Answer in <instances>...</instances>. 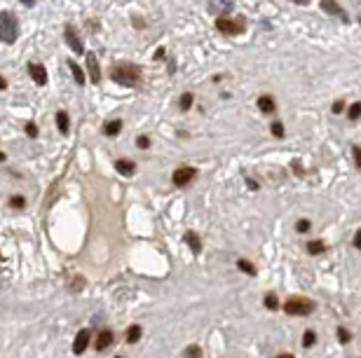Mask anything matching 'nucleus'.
Wrapping results in <instances>:
<instances>
[{
  "label": "nucleus",
  "mask_w": 361,
  "mask_h": 358,
  "mask_svg": "<svg viewBox=\"0 0 361 358\" xmlns=\"http://www.w3.org/2000/svg\"><path fill=\"white\" fill-rule=\"evenodd\" d=\"M111 77H113V82L122 84V87H136L141 80V71L134 63H120V66H115L111 71Z\"/></svg>",
  "instance_id": "1"
},
{
  "label": "nucleus",
  "mask_w": 361,
  "mask_h": 358,
  "mask_svg": "<svg viewBox=\"0 0 361 358\" xmlns=\"http://www.w3.org/2000/svg\"><path fill=\"white\" fill-rule=\"evenodd\" d=\"M19 35V28H17V19L12 17L10 12H0V40L7 44H12L17 40Z\"/></svg>",
  "instance_id": "2"
},
{
  "label": "nucleus",
  "mask_w": 361,
  "mask_h": 358,
  "mask_svg": "<svg viewBox=\"0 0 361 358\" xmlns=\"http://www.w3.org/2000/svg\"><path fill=\"white\" fill-rule=\"evenodd\" d=\"M312 309H314V302L307 298H291L289 302L284 304V311L291 316H307L312 314Z\"/></svg>",
  "instance_id": "3"
},
{
  "label": "nucleus",
  "mask_w": 361,
  "mask_h": 358,
  "mask_svg": "<svg viewBox=\"0 0 361 358\" xmlns=\"http://www.w3.org/2000/svg\"><path fill=\"white\" fill-rule=\"evenodd\" d=\"M195 176H197V169H195V166H181V169L174 171V185L183 188V185H188Z\"/></svg>",
  "instance_id": "4"
},
{
  "label": "nucleus",
  "mask_w": 361,
  "mask_h": 358,
  "mask_svg": "<svg viewBox=\"0 0 361 358\" xmlns=\"http://www.w3.org/2000/svg\"><path fill=\"white\" fill-rule=\"evenodd\" d=\"M89 342H92V332H89L87 328H82V330L75 335V340H73V351L78 353V356L84 353V349L89 347Z\"/></svg>",
  "instance_id": "5"
},
{
  "label": "nucleus",
  "mask_w": 361,
  "mask_h": 358,
  "mask_svg": "<svg viewBox=\"0 0 361 358\" xmlns=\"http://www.w3.org/2000/svg\"><path fill=\"white\" fill-rule=\"evenodd\" d=\"M84 59H87V73H89V80L94 84L101 82V71H99V63H96V54L94 52H87L84 54Z\"/></svg>",
  "instance_id": "6"
},
{
  "label": "nucleus",
  "mask_w": 361,
  "mask_h": 358,
  "mask_svg": "<svg viewBox=\"0 0 361 358\" xmlns=\"http://www.w3.org/2000/svg\"><path fill=\"white\" fill-rule=\"evenodd\" d=\"M66 42L71 44V50L75 52V54H84V47H82V42H80V38L73 26H66Z\"/></svg>",
  "instance_id": "7"
},
{
  "label": "nucleus",
  "mask_w": 361,
  "mask_h": 358,
  "mask_svg": "<svg viewBox=\"0 0 361 358\" xmlns=\"http://www.w3.org/2000/svg\"><path fill=\"white\" fill-rule=\"evenodd\" d=\"M113 340H115V335H113L111 330H101L99 335H96V344H94V349L96 351H103V349H108L113 344Z\"/></svg>",
  "instance_id": "8"
},
{
  "label": "nucleus",
  "mask_w": 361,
  "mask_h": 358,
  "mask_svg": "<svg viewBox=\"0 0 361 358\" xmlns=\"http://www.w3.org/2000/svg\"><path fill=\"white\" fill-rule=\"evenodd\" d=\"M28 73H31V77H33L38 84L47 82V71H45V66H40V63H28Z\"/></svg>",
  "instance_id": "9"
},
{
  "label": "nucleus",
  "mask_w": 361,
  "mask_h": 358,
  "mask_svg": "<svg viewBox=\"0 0 361 358\" xmlns=\"http://www.w3.org/2000/svg\"><path fill=\"white\" fill-rule=\"evenodd\" d=\"M322 7H324V12H328V14H335L338 19L347 21V14H345V12L340 10V5L335 3V0H322Z\"/></svg>",
  "instance_id": "10"
},
{
  "label": "nucleus",
  "mask_w": 361,
  "mask_h": 358,
  "mask_svg": "<svg viewBox=\"0 0 361 358\" xmlns=\"http://www.w3.org/2000/svg\"><path fill=\"white\" fill-rule=\"evenodd\" d=\"M216 26H218V31H221V33H228V35H235V33H239V31H242V26H237V24L230 21V19H218Z\"/></svg>",
  "instance_id": "11"
},
{
  "label": "nucleus",
  "mask_w": 361,
  "mask_h": 358,
  "mask_svg": "<svg viewBox=\"0 0 361 358\" xmlns=\"http://www.w3.org/2000/svg\"><path fill=\"white\" fill-rule=\"evenodd\" d=\"M115 171H117V173H122V176H134V171H136V166H134L132 162L117 160V162H115Z\"/></svg>",
  "instance_id": "12"
},
{
  "label": "nucleus",
  "mask_w": 361,
  "mask_h": 358,
  "mask_svg": "<svg viewBox=\"0 0 361 358\" xmlns=\"http://www.w3.org/2000/svg\"><path fill=\"white\" fill-rule=\"evenodd\" d=\"M185 243L190 246L193 253H200V251H202V241H200V237H197L195 232H188V234H185Z\"/></svg>",
  "instance_id": "13"
},
{
  "label": "nucleus",
  "mask_w": 361,
  "mask_h": 358,
  "mask_svg": "<svg viewBox=\"0 0 361 358\" xmlns=\"http://www.w3.org/2000/svg\"><path fill=\"white\" fill-rule=\"evenodd\" d=\"M68 68H71V73H73V77H75V82H78V84H84V82H87V77H84L82 68H80L78 63H73V61H68Z\"/></svg>",
  "instance_id": "14"
},
{
  "label": "nucleus",
  "mask_w": 361,
  "mask_h": 358,
  "mask_svg": "<svg viewBox=\"0 0 361 358\" xmlns=\"http://www.w3.org/2000/svg\"><path fill=\"white\" fill-rule=\"evenodd\" d=\"M56 127H59V131H61V133H68V129H71V122H68L66 113H56Z\"/></svg>",
  "instance_id": "15"
},
{
  "label": "nucleus",
  "mask_w": 361,
  "mask_h": 358,
  "mask_svg": "<svg viewBox=\"0 0 361 358\" xmlns=\"http://www.w3.org/2000/svg\"><path fill=\"white\" fill-rule=\"evenodd\" d=\"M258 108H261L263 113H272L274 110V99L272 96H261V99H258Z\"/></svg>",
  "instance_id": "16"
},
{
  "label": "nucleus",
  "mask_w": 361,
  "mask_h": 358,
  "mask_svg": "<svg viewBox=\"0 0 361 358\" xmlns=\"http://www.w3.org/2000/svg\"><path fill=\"white\" fill-rule=\"evenodd\" d=\"M141 340V325H132L127 330V344H136Z\"/></svg>",
  "instance_id": "17"
},
{
  "label": "nucleus",
  "mask_w": 361,
  "mask_h": 358,
  "mask_svg": "<svg viewBox=\"0 0 361 358\" xmlns=\"http://www.w3.org/2000/svg\"><path fill=\"white\" fill-rule=\"evenodd\" d=\"M324 251H326V243L319 241V239L307 243V253H312V255H319V253H324Z\"/></svg>",
  "instance_id": "18"
},
{
  "label": "nucleus",
  "mask_w": 361,
  "mask_h": 358,
  "mask_svg": "<svg viewBox=\"0 0 361 358\" xmlns=\"http://www.w3.org/2000/svg\"><path fill=\"white\" fill-rule=\"evenodd\" d=\"M263 304H265V309H270V311H274V309H279V300L274 293H267L265 300H263Z\"/></svg>",
  "instance_id": "19"
},
{
  "label": "nucleus",
  "mask_w": 361,
  "mask_h": 358,
  "mask_svg": "<svg viewBox=\"0 0 361 358\" xmlns=\"http://www.w3.org/2000/svg\"><path fill=\"white\" fill-rule=\"evenodd\" d=\"M120 129H122V122H120V120L108 122V124H106V136H117Z\"/></svg>",
  "instance_id": "20"
},
{
  "label": "nucleus",
  "mask_w": 361,
  "mask_h": 358,
  "mask_svg": "<svg viewBox=\"0 0 361 358\" xmlns=\"http://www.w3.org/2000/svg\"><path fill=\"white\" fill-rule=\"evenodd\" d=\"M237 267H239L242 272H244V274H249V276H253V274H256V267L249 262V260H237Z\"/></svg>",
  "instance_id": "21"
},
{
  "label": "nucleus",
  "mask_w": 361,
  "mask_h": 358,
  "mask_svg": "<svg viewBox=\"0 0 361 358\" xmlns=\"http://www.w3.org/2000/svg\"><path fill=\"white\" fill-rule=\"evenodd\" d=\"M314 342H317V335H314L312 330H305V332H303V347H305V349L314 347Z\"/></svg>",
  "instance_id": "22"
},
{
  "label": "nucleus",
  "mask_w": 361,
  "mask_h": 358,
  "mask_svg": "<svg viewBox=\"0 0 361 358\" xmlns=\"http://www.w3.org/2000/svg\"><path fill=\"white\" fill-rule=\"evenodd\" d=\"M350 340H352L350 332L345 330V328H338V342L340 344H350Z\"/></svg>",
  "instance_id": "23"
},
{
  "label": "nucleus",
  "mask_w": 361,
  "mask_h": 358,
  "mask_svg": "<svg viewBox=\"0 0 361 358\" xmlns=\"http://www.w3.org/2000/svg\"><path fill=\"white\" fill-rule=\"evenodd\" d=\"M270 129H272V133L277 138H284V124H282V122H272V127H270Z\"/></svg>",
  "instance_id": "24"
},
{
  "label": "nucleus",
  "mask_w": 361,
  "mask_h": 358,
  "mask_svg": "<svg viewBox=\"0 0 361 358\" xmlns=\"http://www.w3.org/2000/svg\"><path fill=\"white\" fill-rule=\"evenodd\" d=\"M361 117V103L350 105V120H359Z\"/></svg>",
  "instance_id": "25"
},
{
  "label": "nucleus",
  "mask_w": 361,
  "mask_h": 358,
  "mask_svg": "<svg viewBox=\"0 0 361 358\" xmlns=\"http://www.w3.org/2000/svg\"><path fill=\"white\" fill-rule=\"evenodd\" d=\"M190 105H193V94H183L181 96V110H188Z\"/></svg>",
  "instance_id": "26"
},
{
  "label": "nucleus",
  "mask_w": 361,
  "mask_h": 358,
  "mask_svg": "<svg viewBox=\"0 0 361 358\" xmlns=\"http://www.w3.org/2000/svg\"><path fill=\"white\" fill-rule=\"evenodd\" d=\"M200 356H202L200 347H188V349H185V358H200Z\"/></svg>",
  "instance_id": "27"
},
{
  "label": "nucleus",
  "mask_w": 361,
  "mask_h": 358,
  "mask_svg": "<svg viewBox=\"0 0 361 358\" xmlns=\"http://www.w3.org/2000/svg\"><path fill=\"white\" fill-rule=\"evenodd\" d=\"M310 220H298V225H295V230L300 232V234H305V232H310Z\"/></svg>",
  "instance_id": "28"
},
{
  "label": "nucleus",
  "mask_w": 361,
  "mask_h": 358,
  "mask_svg": "<svg viewBox=\"0 0 361 358\" xmlns=\"http://www.w3.org/2000/svg\"><path fill=\"white\" fill-rule=\"evenodd\" d=\"M10 204L14 206V209H24V206H26V199H24V197H12Z\"/></svg>",
  "instance_id": "29"
},
{
  "label": "nucleus",
  "mask_w": 361,
  "mask_h": 358,
  "mask_svg": "<svg viewBox=\"0 0 361 358\" xmlns=\"http://www.w3.org/2000/svg\"><path fill=\"white\" fill-rule=\"evenodd\" d=\"M26 133H28V136H31V138H35V136H38V127H35L33 122H28V124H26Z\"/></svg>",
  "instance_id": "30"
},
{
  "label": "nucleus",
  "mask_w": 361,
  "mask_h": 358,
  "mask_svg": "<svg viewBox=\"0 0 361 358\" xmlns=\"http://www.w3.org/2000/svg\"><path fill=\"white\" fill-rule=\"evenodd\" d=\"M352 152H354V162H356V166L361 169V148H359V145H354V148H352Z\"/></svg>",
  "instance_id": "31"
},
{
  "label": "nucleus",
  "mask_w": 361,
  "mask_h": 358,
  "mask_svg": "<svg viewBox=\"0 0 361 358\" xmlns=\"http://www.w3.org/2000/svg\"><path fill=\"white\" fill-rule=\"evenodd\" d=\"M136 145H139V148H148L150 145V141H148V136H141L139 141H136Z\"/></svg>",
  "instance_id": "32"
},
{
  "label": "nucleus",
  "mask_w": 361,
  "mask_h": 358,
  "mask_svg": "<svg viewBox=\"0 0 361 358\" xmlns=\"http://www.w3.org/2000/svg\"><path fill=\"white\" fill-rule=\"evenodd\" d=\"M352 243H354V248H359V251H361V230L354 234V241H352Z\"/></svg>",
  "instance_id": "33"
},
{
  "label": "nucleus",
  "mask_w": 361,
  "mask_h": 358,
  "mask_svg": "<svg viewBox=\"0 0 361 358\" xmlns=\"http://www.w3.org/2000/svg\"><path fill=\"white\" fill-rule=\"evenodd\" d=\"M340 110H343V101H338V103L333 105V113H340Z\"/></svg>",
  "instance_id": "34"
},
{
  "label": "nucleus",
  "mask_w": 361,
  "mask_h": 358,
  "mask_svg": "<svg viewBox=\"0 0 361 358\" xmlns=\"http://www.w3.org/2000/svg\"><path fill=\"white\" fill-rule=\"evenodd\" d=\"M246 185H249L251 190H258V183H253V181H246Z\"/></svg>",
  "instance_id": "35"
},
{
  "label": "nucleus",
  "mask_w": 361,
  "mask_h": 358,
  "mask_svg": "<svg viewBox=\"0 0 361 358\" xmlns=\"http://www.w3.org/2000/svg\"><path fill=\"white\" fill-rule=\"evenodd\" d=\"M277 358H295V356H293V353H279Z\"/></svg>",
  "instance_id": "36"
},
{
  "label": "nucleus",
  "mask_w": 361,
  "mask_h": 358,
  "mask_svg": "<svg viewBox=\"0 0 361 358\" xmlns=\"http://www.w3.org/2000/svg\"><path fill=\"white\" fill-rule=\"evenodd\" d=\"M22 3H24V5H28V7H31V5H33V3H35V0H22Z\"/></svg>",
  "instance_id": "37"
},
{
  "label": "nucleus",
  "mask_w": 361,
  "mask_h": 358,
  "mask_svg": "<svg viewBox=\"0 0 361 358\" xmlns=\"http://www.w3.org/2000/svg\"><path fill=\"white\" fill-rule=\"evenodd\" d=\"M293 3H298V5H307L310 0H293Z\"/></svg>",
  "instance_id": "38"
},
{
  "label": "nucleus",
  "mask_w": 361,
  "mask_h": 358,
  "mask_svg": "<svg viewBox=\"0 0 361 358\" xmlns=\"http://www.w3.org/2000/svg\"><path fill=\"white\" fill-rule=\"evenodd\" d=\"M5 87H7V82L3 80V77H0V89H5Z\"/></svg>",
  "instance_id": "39"
},
{
  "label": "nucleus",
  "mask_w": 361,
  "mask_h": 358,
  "mask_svg": "<svg viewBox=\"0 0 361 358\" xmlns=\"http://www.w3.org/2000/svg\"><path fill=\"white\" fill-rule=\"evenodd\" d=\"M0 162H5V152H0Z\"/></svg>",
  "instance_id": "40"
},
{
  "label": "nucleus",
  "mask_w": 361,
  "mask_h": 358,
  "mask_svg": "<svg viewBox=\"0 0 361 358\" xmlns=\"http://www.w3.org/2000/svg\"><path fill=\"white\" fill-rule=\"evenodd\" d=\"M117 358H122V356H117Z\"/></svg>",
  "instance_id": "41"
}]
</instances>
